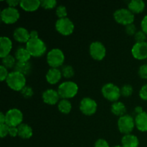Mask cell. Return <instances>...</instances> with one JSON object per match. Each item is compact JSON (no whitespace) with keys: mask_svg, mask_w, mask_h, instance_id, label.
Instances as JSON below:
<instances>
[{"mask_svg":"<svg viewBox=\"0 0 147 147\" xmlns=\"http://www.w3.org/2000/svg\"><path fill=\"white\" fill-rule=\"evenodd\" d=\"M6 81L10 88L17 91H21L26 86L25 76L17 71L9 73Z\"/></svg>","mask_w":147,"mask_h":147,"instance_id":"cell-1","label":"cell"},{"mask_svg":"<svg viewBox=\"0 0 147 147\" xmlns=\"http://www.w3.org/2000/svg\"><path fill=\"white\" fill-rule=\"evenodd\" d=\"M26 48L31 56L34 57H40L43 55L47 50L45 43L40 38H30V40L26 43Z\"/></svg>","mask_w":147,"mask_h":147,"instance_id":"cell-2","label":"cell"},{"mask_svg":"<svg viewBox=\"0 0 147 147\" xmlns=\"http://www.w3.org/2000/svg\"><path fill=\"white\" fill-rule=\"evenodd\" d=\"M78 91V86L76 83L72 81H65L59 86L57 92L60 97L63 99L73 98Z\"/></svg>","mask_w":147,"mask_h":147,"instance_id":"cell-3","label":"cell"},{"mask_svg":"<svg viewBox=\"0 0 147 147\" xmlns=\"http://www.w3.org/2000/svg\"><path fill=\"white\" fill-rule=\"evenodd\" d=\"M65 61L63 52L58 48L50 50L47 55V62L52 68H57L61 66Z\"/></svg>","mask_w":147,"mask_h":147,"instance_id":"cell-4","label":"cell"},{"mask_svg":"<svg viewBox=\"0 0 147 147\" xmlns=\"http://www.w3.org/2000/svg\"><path fill=\"white\" fill-rule=\"evenodd\" d=\"M113 17L118 23L125 26L133 24L134 21V14L128 9L123 8L116 10Z\"/></svg>","mask_w":147,"mask_h":147,"instance_id":"cell-5","label":"cell"},{"mask_svg":"<svg viewBox=\"0 0 147 147\" xmlns=\"http://www.w3.org/2000/svg\"><path fill=\"white\" fill-rule=\"evenodd\" d=\"M135 126V121L130 115H124L121 116L118 121V128L121 133L125 135L130 134Z\"/></svg>","mask_w":147,"mask_h":147,"instance_id":"cell-6","label":"cell"},{"mask_svg":"<svg viewBox=\"0 0 147 147\" xmlns=\"http://www.w3.org/2000/svg\"><path fill=\"white\" fill-rule=\"evenodd\" d=\"M6 124L9 127H17L23 121V114L20 110L17 109H12L9 110L5 114Z\"/></svg>","mask_w":147,"mask_h":147,"instance_id":"cell-7","label":"cell"},{"mask_svg":"<svg viewBox=\"0 0 147 147\" xmlns=\"http://www.w3.org/2000/svg\"><path fill=\"white\" fill-rule=\"evenodd\" d=\"M102 94L107 100L110 101L116 102L120 98L121 89L113 83H107L102 88Z\"/></svg>","mask_w":147,"mask_h":147,"instance_id":"cell-8","label":"cell"},{"mask_svg":"<svg viewBox=\"0 0 147 147\" xmlns=\"http://www.w3.org/2000/svg\"><path fill=\"white\" fill-rule=\"evenodd\" d=\"M55 28L58 32L63 35H70L74 30V24L67 17L59 19L55 23Z\"/></svg>","mask_w":147,"mask_h":147,"instance_id":"cell-9","label":"cell"},{"mask_svg":"<svg viewBox=\"0 0 147 147\" xmlns=\"http://www.w3.org/2000/svg\"><path fill=\"white\" fill-rule=\"evenodd\" d=\"M20 12L15 7H8L1 12V20L6 24H14L20 18Z\"/></svg>","mask_w":147,"mask_h":147,"instance_id":"cell-10","label":"cell"},{"mask_svg":"<svg viewBox=\"0 0 147 147\" xmlns=\"http://www.w3.org/2000/svg\"><path fill=\"white\" fill-rule=\"evenodd\" d=\"M90 56L96 60H101L106 56V50L103 43L100 42H93L90 44Z\"/></svg>","mask_w":147,"mask_h":147,"instance_id":"cell-11","label":"cell"},{"mask_svg":"<svg viewBox=\"0 0 147 147\" xmlns=\"http://www.w3.org/2000/svg\"><path fill=\"white\" fill-rule=\"evenodd\" d=\"M80 109L83 114L86 116H91L96 112L97 103L90 98H84L80 101Z\"/></svg>","mask_w":147,"mask_h":147,"instance_id":"cell-12","label":"cell"},{"mask_svg":"<svg viewBox=\"0 0 147 147\" xmlns=\"http://www.w3.org/2000/svg\"><path fill=\"white\" fill-rule=\"evenodd\" d=\"M134 57L137 60H144L147 58V42L136 43L131 49Z\"/></svg>","mask_w":147,"mask_h":147,"instance_id":"cell-13","label":"cell"},{"mask_svg":"<svg viewBox=\"0 0 147 147\" xmlns=\"http://www.w3.org/2000/svg\"><path fill=\"white\" fill-rule=\"evenodd\" d=\"M60 98L58 92L53 89H48L42 93L43 101L49 105H55L57 103Z\"/></svg>","mask_w":147,"mask_h":147,"instance_id":"cell-14","label":"cell"},{"mask_svg":"<svg viewBox=\"0 0 147 147\" xmlns=\"http://www.w3.org/2000/svg\"><path fill=\"white\" fill-rule=\"evenodd\" d=\"M13 37L14 40L19 42L27 43L30 39V34L27 29L24 27H17L14 30Z\"/></svg>","mask_w":147,"mask_h":147,"instance_id":"cell-15","label":"cell"},{"mask_svg":"<svg viewBox=\"0 0 147 147\" xmlns=\"http://www.w3.org/2000/svg\"><path fill=\"white\" fill-rule=\"evenodd\" d=\"M12 48L11 40L7 37H1L0 38V57L4 58L9 55Z\"/></svg>","mask_w":147,"mask_h":147,"instance_id":"cell-16","label":"cell"},{"mask_svg":"<svg viewBox=\"0 0 147 147\" xmlns=\"http://www.w3.org/2000/svg\"><path fill=\"white\" fill-rule=\"evenodd\" d=\"M135 126L140 131H147V113L144 111L135 117Z\"/></svg>","mask_w":147,"mask_h":147,"instance_id":"cell-17","label":"cell"},{"mask_svg":"<svg viewBox=\"0 0 147 147\" xmlns=\"http://www.w3.org/2000/svg\"><path fill=\"white\" fill-rule=\"evenodd\" d=\"M62 73L57 68H50L46 75V80L50 84H56L60 81L62 77Z\"/></svg>","mask_w":147,"mask_h":147,"instance_id":"cell-18","label":"cell"},{"mask_svg":"<svg viewBox=\"0 0 147 147\" xmlns=\"http://www.w3.org/2000/svg\"><path fill=\"white\" fill-rule=\"evenodd\" d=\"M20 5L25 11H34L39 8L41 3L39 0H22Z\"/></svg>","mask_w":147,"mask_h":147,"instance_id":"cell-19","label":"cell"},{"mask_svg":"<svg viewBox=\"0 0 147 147\" xmlns=\"http://www.w3.org/2000/svg\"><path fill=\"white\" fill-rule=\"evenodd\" d=\"M123 147H138L139 142L138 138L133 134H126L123 136L121 139Z\"/></svg>","mask_w":147,"mask_h":147,"instance_id":"cell-20","label":"cell"},{"mask_svg":"<svg viewBox=\"0 0 147 147\" xmlns=\"http://www.w3.org/2000/svg\"><path fill=\"white\" fill-rule=\"evenodd\" d=\"M30 57H31V55L26 47H20L16 50L15 58L17 62H21V63L28 62L30 60Z\"/></svg>","mask_w":147,"mask_h":147,"instance_id":"cell-21","label":"cell"},{"mask_svg":"<svg viewBox=\"0 0 147 147\" xmlns=\"http://www.w3.org/2000/svg\"><path fill=\"white\" fill-rule=\"evenodd\" d=\"M129 9L133 13H141L145 8V3L142 0H132L128 4Z\"/></svg>","mask_w":147,"mask_h":147,"instance_id":"cell-22","label":"cell"},{"mask_svg":"<svg viewBox=\"0 0 147 147\" xmlns=\"http://www.w3.org/2000/svg\"><path fill=\"white\" fill-rule=\"evenodd\" d=\"M17 128H18V136L22 139H30L32 136V129L29 125L26 123H22Z\"/></svg>","mask_w":147,"mask_h":147,"instance_id":"cell-23","label":"cell"},{"mask_svg":"<svg viewBox=\"0 0 147 147\" xmlns=\"http://www.w3.org/2000/svg\"><path fill=\"white\" fill-rule=\"evenodd\" d=\"M32 65L30 63L26 62V63H21V62H17L14 66V71L19 72L22 74L27 76L30 74L31 71Z\"/></svg>","mask_w":147,"mask_h":147,"instance_id":"cell-24","label":"cell"},{"mask_svg":"<svg viewBox=\"0 0 147 147\" xmlns=\"http://www.w3.org/2000/svg\"><path fill=\"white\" fill-rule=\"evenodd\" d=\"M111 112L118 116H123L126 115V108L122 102H114L111 106Z\"/></svg>","mask_w":147,"mask_h":147,"instance_id":"cell-25","label":"cell"},{"mask_svg":"<svg viewBox=\"0 0 147 147\" xmlns=\"http://www.w3.org/2000/svg\"><path fill=\"white\" fill-rule=\"evenodd\" d=\"M58 109L61 113L67 114L72 109L71 103L67 99H63L58 103Z\"/></svg>","mask_w":147,"mask_h":147,"instance_id":"cell-26","label":"cell"},{"mask_svg":"<svg viewBox=\"0 0 147 147\" xmlns=\"http://www.w3.org/2000/svg\"><path fill=\"white\" fill-rule=\"evenodd\" d=\"M16 58L13 57L11 55L6 56L5 57L2 58V65L7 68H11L15 66L16 65Z\"/></svg>","mask_w":147,"mask_h":147,"instance_id":"cell-27","label":"cell"},{"mask_svg":"<svg viewBox=\"0 0 147 147\" xmlns=\"http://www.w3.org/2000/svg\"><path fill=\"white\" fill-rule=\"evenodd\" d=\"M62 75L64 76L66 78H70L73 77L74 76V70H73V67L70 65H64L62 67L61 70Z\"/></svg>","mask_w":147,"mask_h":147,"instance_id":"cell-28","label":"cell"},{"mask_svg":"<svg viewBox=\"0 0 147 147\" xmlns=\"http://www.w3.org/2000/svg\"><path fill=\"white\" fill-rule=\"evenodd\" d=\"M133 93V88L130 85H124L121 88V94L124 97H129Z\"/></svg>","mask_w":147,"mask_h":147,"instance_id":"cell-29","label":"cell"},{"mask_svg":"<svg viewBox=\"0 0 147 147\" xmlns=\"http://www.w3.org/2000/svg\"><path fill=\"white\" fill-rule=\"evenodd\" d=\"M40 3H41L42 7L47 9L54 8L57 4V1L55 0H42V1H40Z\"/></svg>","mask_w":147,"mask_h":147,"instance_id":"cell-30","label":"cell"},{"mask_svg":"<svg viewBox=\"0 0 147 147\" xmlns=\"http://www.w3.org/2000/svg\"><path fill=\"white\" fill-rule=\"evenodd\" d=\"M67 9L65 6L60 5L56 9V15L59 17V19L65 18L67 17Z\"/></svg>","mask_w":147,"mask_h":147,"instance_id":"cell-31","label":"cell"},{"mask_svg":"<svg viewBox=\"0 0 147 147\" xmlns=\"http://www.w3.org/2000/svg\"><path fill=\"white\" fill-rule=\"evenodd\" d=\"M136 43L144 42L146 40V34L143 31H138L134 35Z\"/></svg>","mask_w":147,"mask_h":147,"instance_id":"cell-32","label":"cell"},{"mask_svg":"<svg viewBox=\"0 0 147 147\" xmlns=\"http://www.w3.org/2000/svg\"><path fill=\"white\" fill-rule=\"evenodd\" d=\"M21 93L23 96H24L25 98H31L33 96L34 93H33L32 88L30 86H26L22 90H21Z\"/></svg>","mask_w":147,"mask_h":147,"instance_id":"cell-33","label":"cell"},{"mask_svg":"<svg viewBox=\"0 0 147 147\" xmlns=\"http://www.w3.org/2000/svg\"><path fill=\"white\" fill-rule=\"evenodd\" d=\"M8 76L9 73L8 71H7V67H5L4 65H1L0 66V80H1V81H4L5 79L7 80Z\"/></svg>","mask_w":147,"mask_h":147,"instance_id":"cell-34","label":"cell"},{"mask_svg":"<svg viewBox=\"0 0 147 147\" xmlns=\"http://www.w3.org/2000/svg\"><path fill=\"white\" fill-rule=\"evenodd\" d=\"M9 126L7 125L6 123L4 124H0V136L1 138H4V136L9 134Z\"/></svg>","mask_w":147,"mask_h":147,"instance_id":"cell-35","label":"cell"},{"mask_svg":"<svg viewBox=\"0 0 147 147\" xmlns=\"http://www.w3.org/2000/svg\"><path fill=\"white\" fill-rule=\"evenodd\" d=\"M139 75L142 78L147 79V64L142 65L139 67Z\"/></svg>","mask_w":147,"mask_h":147,"instance_id":"cell-36","label":"cell"},{"mask_svg":"<svg viewBox=\"0 0 147 147\" xmlns=\"http://www.w3.org/2000/svg\"><path fill=\"white\" fill-rule=\"evenodd\" d=\"M126 32L129 35H135L137 32H136V26L134 24H130L129 25L126 26Z\"/></svg>","mask_w":147,"mask_h":147,"instance_id":"cell-37","label":"cell"},{"mask_svg":"<svg viewBox=\"0 0 147 147\" xmlns=\"http://www.w3.org/2000/svg\"><path fill=\"white\" fill-rule=\"evenodd\" d=\"M139 96L143 100H147V84H145L142 87L139 91Z\"/></svg>","mask_w":147,"mask_h":147,"instance_id":"cell-38","label":"cell"},{"mask_svg":"<svg viewBox=\"0 0 147 147\" xmlns=\"http://www.w3.org/2000/svg\"><path fill=\"white\" fill-rule=\"evenodd\" d=\"M95 147H109V144L105 139H100L95 143Z\"/></svg>","mask_w":147,"mask_h":147,"instance_id":"cell-39","label":"cell"},{"mask_svg":"<svg viewBox=\"0 0 147 147\" xmlns=\"http://www.w3.org/2000/svg\"><path fill=\"white\" fill-rule=\"evenodd\" d=\"M141 27H142V31L147 34V15L145 16L141 22Z\"/></svg>","mask_w":147,"mask_h":147,"instance_id":"cell-40","label":"cell"},{"mask_svg":"<svg viewBox=\"0 0 147 147\" xmlns=\"http://www.w3.org/2000/svg\"><path fill=\"white\" fill-rule=\"evenodd\" d=\"M9 134L12 137H15L18 135V128L17 127H9Z\"/></svg>","mask_w":147,"mask_h":147,"instance_id":"cell-41","label":"cell"},{"mask_svg":"<svg viewBox=\"0 0 147 147\" xmlns=\"http://www.w3.org/2000/svg\"><path fill=\"white\" fill-rule=\"evenodd\" d=\"M7 3L9 4V7H15L16 6L20 4V1H17V0H8V1H7Z\"/></svg>","mask_w":147,"mask_h":147,"instance_id":"cell-42","label":"cell"},{"mask_svg":"<svg viewBox=\"0 0 147 147\" xmlns=\"http://www.w3.org/2000/svg\"><path fill=\"white\" fill-rule=\"evenodd\" d=\"M30 38L32 39H35V38H39L38 37V32H37L36 30H32L30 32Z\"/></svg>","mask_w":147,"mask_h":147,"instance_id":"cell-43","label":"cell"},{"mask_svg":"<svg viewBox=\"0 0 147 147\" xmlns=\"http://www.w3.org/2000/svg\"><path fill=\"white\" fill-rule=\"evenodd\" d=\"M6 123V116L3 113H0V124H4Z\"/></svg>","mask_w":147,"mask_h":147,"instance_id":"cell-44","label":"cell"},{"mask_svg":"<svg viewBox=\"0 0 147 147\" xmlns=\"http://www.w3.org/2000/svg\"><path fill=\"white\" fill-rule=\"evenodd\" d=\"M143 111V109L141 106H137V107L135 108V113H136V115L139 114V113H142Z\"/></svg>","mask_w":147,"mask_h":147,"instance_id":"cell-45","label":"cell"},{"mask_svg":"<svg viewBox=\"0 0 147 147\" xmlns=\"http://www.w3.org/2000/svg\"><path fill=\"white\" fill-rule=\"evenodd\" d=\"M113 147H123V146H113Z\"/></svg>","mask_w":147,"mask_h":147,"instance_id":"cell-46","label":"cell"}]
</instances>
